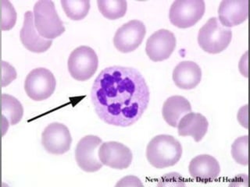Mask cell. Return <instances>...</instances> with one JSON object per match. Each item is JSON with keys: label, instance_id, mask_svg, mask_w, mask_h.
Returning a JSON list of instances; mask_svg holds the SVG:
<instances>
[{"label": "cell", "instance_id": "13", "mask_svg": "<svg viewBox=\"0 0 250 187\" xmlns=\"http://www.w3.org/2000/svg\"><path fill=\"white\" fill-rule=\"evenodd\" d=\"M21 41L27 50L35 53L46 52L53 44V40L43 38L38 33L34 22V14L31 11L26 12L24 14L23 27L20 33Z\"/></svg>", "mask_w": 250, "mask_h": 187}, {"label": "cell", "instance_id": "23", "mask_svg": "<svg viewBox=\"0 0 250 187\" xmlns=\"http://www.w3.org/2000/svg\"><path fill=\"white\" fill-rule=\"evenodd\" d=\"M2 5V20L1 29L2 31H9L15 25L17 21V13L14 6L8 0H1Z\"/></svg>", "mask_w": 250, "mask_h": 187}, {"label": "cell", "instance_id": "14", "mask_svg": "<svg viewBox=\"0 0 250 187\" xmlns=\"http://www.w3.org/2000/svg\"><path fill=\"white\" fill-rule=\"evenodd\" d=\"M248 14V0H224L219 6L218 20L229 28L246 21Z\"/></svg>", "mask_w": 250, "mask_h": 187}, {"label": "cell", "instance_id": "11", "mask_svg": "<svg viewBox=\"0 0 250 187\" xmlns=\"http://www.w3.org/2000/svg\"><path fill=\"white\" fill-rule=\"evenodd\" d=\"M102 164L114 169H126L132 162V152L121 143H103L99 150Z\"/></svg>", "mask_w": 250, "mask_h": 187}, {"label": "cell", "instance_id": "5", "mask_svg": "<svg viewBox=\"0 0 250 187\" xmlns=\"http://www.w3.org/2000/svg\"><path fill=\"white\" fill-rule=\"evenodd\" d=\"M99 58L96 52L88 46H80L74 49L68 58L69 73L78 81H85L96 74Z\"/></svg>", "mask_w": 250, "mask_h": 187}, {"label": "cell", "instance_id": "6", "mask_svg": "<svg viewBox=\"0 0 250 187\" xmlns=\"http://www.w3.org/2000/svg\"><path fill=\"white\" fill-rule=\"evenodd\" d=\"M205 10L203 0H178L170 6V23L179 28L192 27L202 19Z\"/></svg>", "mask_w": 250, "mask_h": 187}, {"label": "cell", "instance_id": "3", "mask_svg": "<svg viewBox=\"0 0 250 187\" xmlns=\"http://www.w3.org/2000/svg\"><path fill=\"white\" fill-rule=\"evenodd\" d=\"M33 14L35 28L43 38L53 40L64 33V26L53 1H38L34 6Z\"/></svg>", "mask_w": 250, "mask_h": 187}, {"label": "cell", "instance_id": "17", "mask_svg": "<svg viewBox=\"0 0 250 187\" xmlns=\"http://www.w3.org/2000/svg\"><path fill=\"white\" fill-rule=\"evenodd\" d=\"M208 127L209 123L204 115L190 112L182 117L177 127L179 136H190L195 142H199L207 134Z\"/></svg>", "mask_w": 250, "mask_h": 187}, {"label": "cell", "instance_id": "24", "mask_svg": "<svg viewBox=\"0 0 250 187\" xmlns=\"http://www.w3.org/2000/svg\"><path fill=\"white\" fill-rule=\"evenodd\" d=\"M186 185L185 180L181 176L180 174L177 172H171V173L167 174L164 177L161 178L158 186H164V187H184Z\"/></svg>", "mask_w": 250, "mask_h": 187}, {"label": "cell", "instance_id": "22", "mask_svg": "<svg viewBox=\"0 0 250 187\" xmlns=\"http://www.w3.org/2000/svg\"><path fill=\"white\" fill-rule=\"evenodd\" d=\"M248 136H241L233 143L231 146V155L233 159L239 165L248 166Z\"/></svg>", "mask_w": 250, "mask_h": 187}, {"label": "cell", "instance_id": "16", "mask_svg": "<svg viewBox=\"0 0 250 187\" xmlns=\"http://www.w3.org/2000/svg\"><path fill=\"white\" fill-rule=\"evenodd\" d=\"M201 80V69L191 61L180 62L173 71L174 84L181 89H193L199 85Z\"/></svg>", "mask_w": 250, "mask_h": 187}, {"label": "cell", "instance_id": "19", "mask_svg": "<svg viewBox=\"0 0 250 187\" xmlns=\"http://www.w3.org/2000/svg\"><path fill=\"white\" fill-rule=\"evenodd\" d=\"M23 109L21 103L16 97L7 94H2V134L8 130L9 124H18L21 120Z\"/></svg>", "mask_w": 250, "mask_h": 187}, {"label": "cell", "instance_id": "27", "mask_svg": "<svg viewBox=\"0 0 250 187\" xmlns=\"http://www.w3.org/2000/svg\"><path fill=\"white\" fill-rule=\"evenodd\" d=\"M229 186H246V187H248V177L246 175L236 176L234 179H232V182H230Z\"/></svg>", "mask_w": 250, "mask_h": 187}, {"label": "cell", "instance_id": "21", "mask_svg": "<svg viewBox=\"0 0 250 187\" xmlns=\"http://www.w3.org/2000/svg\"><path fill=\"white\" fill-rule=\"evenodd\" d=\"M61 5L66 15L72 20H82L88 15L89 0H61Z\"/></svg>", "mask_w": 250, "mask_h": 187}, {"label": "cell", "instance_id": "28", "mask_svg": "<svg viewBox=\"0 0 250 187\" xmlns=\"http://www.w3.org/2000/svg\"><path fill=\"white\" fill-rule=\"evenodd\" d=\"M247 110H248V105H245L244 107H242V109L239 110V112H238V119L239 121V123L242 124V127H244L245 128H248V126L244 122V118L245 119L247 120Z\"/></svg>", "mask_w": 250, "mask_h": 187}, {"label": "cell", "instance_id": "2", "mask_svg": "<svg viewBox=\"0 0 250 187\" xmlns=\"http://www.w3.org/2000/svg\"><path fill=\"white\" fill-rule=\"evenodd\" d=\"M182 155V144L170 135H158L148 143L146 157L151 166L165 168L175 166Z\"/></svg>", "mask_w": 250, "mask_h": 187}, {"label": "cell", "instance_id": "26", "mask_svg": "<svg viewBox=\"0 0 250 187\" xmlns=\"http://www.w3.org/2000/svg\"><path fill=\"white\" fill-rule=\"evenodd\" d=\"M116 187H143V184L135 176H127L118 182Z\"/></svg>", "mask_w": 250, "mask_h": 187}, {"label": "cell", "instance_id": "10", "mask_svg": "<svg viewBox=\"0 0 250 187\" xmlns=\"http://www.w3.org/2000/svg\"><path fill=\"white\" fill-rule=\"evenodd\" d=\"M72 137L64 124L53 123L48 125L42 134V144L47 152L62 154L70 150Z\"/></svg>", "mask_w": 250, "mask_h": 187}, {"label": "cell", "instance_id": "18", "mask_svg": "<svg viewBox=\"0 0 250 187\" xmlns=\"http://www.w3.org/2000/svg\"><path fill=\"white\" fill-rule=\"evenodd\" d=\"M191 112L189 101L182 96H172L166 100L163 106L162 114L164 120L170 127H178L182 117Z\"/></svg>", "mask_w": 250, "mask_h": 187}, {"label": "cell", "instance_id": "4", "mask_svg": "<svg viewBox=\"0 0 250 187\" xmlns=\"http://www.w3.org/2000/svg\"><path fill=\"white\" fill-rule=\"evenodd\" d=\"M232 39V31L212 18L201 27L198 34V43L203 51L218 54L229 47Z\"/></svg>", "mask_w": 250, "mask_h": 187}, {"label": "cell", "instance_id": "20", "mask_svg": "<svg viewBox=\"0 0 250 187\" xmlns=\"http://www.w3.org/2000/svg\"><path fill=\"white\" fill-rule=\"evenodd\" d=\"M97 4L100 13L109 19L123 18L127 12V2L125 0H98Z\"/></svg>", "mask_w": 250, "mask_h": 187}, {"label": "cell", "instance_id": "1", "mask_svg": "<svg viewBox=\"0 0 250 187\" xmlns=\"http://www.w3.org/2000/svg\"><path fill=\"white\" fill-rule=\"evenodd\" d=\"M150 92L139 70L113 66L102 70L91 91L92 105L104 123L130 127L143 116Z\"/></svg>", "mask_w": 250, "mask_h": 187}, {"label": "cell", "instance_id": "8", "mask_svg": "<svg viewBox=\"0 0 250 187\" xmlns=\"http://www.w3.org/2000/svg\"><path fill=\"white\" fill-rule=\"evenodd\" d=\"M103 144L97 136L88 135L80 140L75 150L78 166L86 172H95L101 169L103 164L99 157V150Z\"/></svg>", "mask_w": 250, "mask_h": 187}, {"label": "cell", "instance_id": "9", "mask_svg": "<svg viewBox=\"0 0 250 187\" xmlns=\"http://www.w3.org/2000/svg\"><path fill=\"white\" fill-rule=\"evenodd\" d=\"M146 34V28L144 23L134 19L125 23L117 30L113 38V44L121 53H131L140 46Z\"/></svg>", "mask_w": 250, "mask_h": 187}, {"label": "cell", "instance_id": "15", "mask_svg": "<svg viewBox=\"0 0 250 187\" xmlns=\"http://www.w3.org/2000/svg\"><path fill=\"white\" fill-rule=\"evenodd\" d=\"M188 170L191 177L196 180L212 182L218 178L221 167L213 156L202 154L191 160Z\"/></svg>", "mask_w": 250, "mask_h": 187}, {"label": "cell", "instance_id": "25", "mask_svg": "<svg viewBox=\"0 0 250 187\" xmlns=\"http://www.w3.org/2000/svg\"><path fill=\"white\" fill-rule=\"evenodd\" d=\"M2 87L9 85L17 77L15 69L8 62H2Z\"/></svg>", "mask_w": 250, "mask_h": 187}, {"label": "cell", "instance_id": "12", "mask_svg": "<svg viewBox=\"0 0 250 187\" xmlns=\"http://www.w3.org/2000/svg\"><path fill=\"white\" fill-rule=\"evenodd\" d=\"M176 43L175 36L171 31L159 30L148 37L146 52L151 60L161 62L171 56L175 49Z\"/></svg>", "mask_w": 250, "mask_h": 187}, {"label": "cell", "instance_id": "7", "mask_svg": "<svg viewBox=\"0 0 250 187\" xmlns=\"http://www.w3.org/2000/svg\"><path fill=\"white\" fill-rule=\"evenodd\" d=\"M57 80L53 73L45 68L32 70L26 77L24 90L27 96L36 101H44L54 93Z\"/></svg>", "mask_w": 250, "mask_h": 187}]
</instances>
